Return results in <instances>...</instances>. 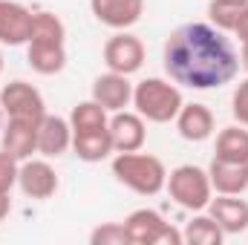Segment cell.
Returning a JSON list of instances; mask_svg holds the SVG:
<instances>
[{
	"label": "cell",
	"mask_w": 248,
	"mask_h": 245,
	"mask_svg": "<svg viewBox=\"0 0 248 245\" xmlns=\"http://www.w3.org/2000/svg\"><path fill=\"white\" fill-rule=\"evenodd\" d=\"M72 150L81 162H104L110 159V153H116L113 138H110V127H98V130H84V133H72Z\"/></svg>",
	"instance_id": "obj_19"
},
{
	"label": "cell",
	"mask_w": 248,
	"mask_h": 245,
	"mask_svg": "<svg viewBox=\"0 0 248 245\" xmlns=\"http://www.w3.org/2000/svg\"><path fill=\"white\" fill-rule=\"evenodd\" d=\"M17 187L29 199H49L58 193V173L49 165V159H23L17 170Z\"/></svg>",
	"instance_id": "obj_7"
},
{
	"label": "cell",
	"mask_w": 248,
	"mask_h": 245,
	"mask_svg": "<svg viewBox=\"0 0 248 245\" xmlns=\"http://www.w3.org/2000/svg\"><path fill=\"white\" fill-rule=\"evenodd\" d=\"M90 12L95 15L98 23L122 32L141 20L144 15V0H90Z\"/></svg>",
	"instance_id": "obj_12"
},
{
	"label": "cell",
	"mask_w": 248,
	"mask_h": 245,
	"mask_svg": "<svg viewBox=\"0 0 248 245\" xmlns=\"http://www.w3.org/2000/svg\"><path fill=\"white\" fill-rule=\"evenodd\" d=\"M185 98L179 84L165 78H144L133 87V107L136 113L150 124H170L176 122Z\"/></svg>",
	"instance_id": "obj_2"
},
{
	"label": "cell",
	"mask_w": 248,
	"mask_h": 245,
	"mask_svg": "<svg viewBox=\"0 0 248 245\" xmlns=\"http://www.w3.org/2000/svg\"><path fill=\"white\" fill-rule=\"evenodd\" d=\"M246 6L248 0H211L208 3V20L219 32H234V26H237Z\"/></svg>",
	"instance_id": "obj_23"
},
{
	"label": "cell",
	"mask_w": 248,
	"mask_h": 245,
	"mask_svg": "<svg viewBox=\"0 0 248 245\" xmlns=\"http://www.w3.org/2000/svg\"><path fill=\"white\" fill-rule=\"evenodd\" d=\"M182 240L190 243V245H222L225 231L217 225V219H214L211 214H202V211H199V214L185 225Z\"/></svg>",
	"instance_id": "obj_21"
},
{
	"label": "cell",
	"mask_w": 248,
	"mask_h": 245,
	"mask_svg": "<svg viewBox=\"0 0 248 245\" xmlns=\"http://www.w3.org/2000/svg\"><path fill=\"white\" fill-rule=\"evenodd\" d=\"M208 214L217 219V225L225 234H243V231H248V202L240 199V196L217 193L208 202Z\"/></svg>",
	"instance_id": "obj_15"
},
{
	"label": "cell",
	"mask_w": 248,
	"mask_h": 245,
	"mask_svg": "<svg viewBox=\"0 0 248 245\" xmlns=\"http://www.w3.org/2000/svg\"><path fill=\"white\" fill-rule=\"evenodd\" d=\"M107 110L98 104V101H81L72 107L69 113V124H72V133H84V130H98V127H107Z\"/></svg>",
	"instance_id": "obj_22"
},
{
	"label": "cell",
	"mask_w": 248,
	"mask_h": 245,
	"mask_svg": "<svg viewBox=\"0 0 248 245\" xmlns=\"http://www.w3.org/2000/svg\"><path fill=\"white\" fill-rule=\"evenodd\" d=\"M165 187H168L170 199L179 208L193 211V214L205 211L208 202L214 199V187H211V179H208V170H202L196 165H179V168H173L168 173Z\"/></svg>",
	"instance_id": "obj_4"
},
{
	"label": "cell",
	"mask_w": 248,
	"mask_h": 245,
	"mask_svg": "<svg viewBox=\"0 0 248 245\" xmlns=\"http://www.w3.org/2000/svg\"><path fill=\"white\" fill-rule=\"evenodd\" d=\"M3 119H6V113H3V107H0V130H3V124H6Z\"/></svg>",
	"instance_id": "obj_31"
},
{
	"label": "cell",
	"mask_w": 248,
	"mask_h": 245,
	"mask_svg": "<svg viewBox=\"0 0 248 245\" xmlns=\"http://www.w3.org/2000/svg\"><path fill=\"white\" fill-rule=\"evenodd\" d=\"M93 101H98L107 113H119L124 107L133 104V84H130V75L122 72H113L107 69L104 75H98L93 81Z\"/></svg>",
	"instance_id": "obj_11"
},
{
	"label": "cell",
	"mask_w": 248,
	"mask_h": 245,
	"mask_svg": "<svg viewBox=\"0 0 248 245\" xmlns=\"http://www.w3.org/2000/svg\"><path fill=\"white\" fill-rule=\"evenodd\" d=\"M214 159L237 162V165H248V127H243V124L222 127V130H219V136H217Z\"/></svg>",
	"instance_id": "obj_20"
},
{
	"label": "cell",
	"mask_w": 248,
	"mask_h": 245,
	"mask_svg": "<svg viewBox=\"0 0 248 245\" xmlns=\"http://www.w3.org/2000/svg\"><path fill=\"white\" fill-rule=\"evenodd\" d=\"M29 41H66V26L52 12H35V17H32V38Z\"/></svg>",
	"instance_id": "obj_24"
},
{
	"label": "cell",
	"mask_w": 248,
	"mask_h": 245,
	"mask_svg": "<svg viewBox=\"0 0 248 245\" xmlns=\"http://www.w3.org/2000/svg\"><path fill=\"white\" fill-rule=\"evenodd\" d=\"M32 17L35 12L17 0H0V44L3 46H23L32 38Z\"/></svg>",
	"instance_id": "obj_9"
},
{
	"label": "cell",
	"mask_w": 248,
	"mask_h": 245,
	"mask_svg": "<svg viewBox=\"0 0 248 245\" xmlns=\"http://www.w3.org/2000/svg\"><path fill=\"white\" fill-rule=\"evenodd\" d=\"M124 231L130 245H182V231H176L165 216L153 208H139L124 219Z\"/></svg>",
	"instance_id": "obj_5"
},
{
	"label": "cell",
	"mask_w": 248,
	"mask_h": 245,
	"mask_svg": "<svg viewBox=\"0 0 248 245\" xmlns=\"http://www.w3.org/2000/svg\"><path fill=\"white\" fill-rule=\"evenodd\" d=\"M240 66L248 72V44H243V52H240Z\"/></svg>",
	"instance_id": "obj_30"
},
{
	"label": "cell",
	"mask_w": 248,
	"mask_h": 245,
	"mask_svg": "<svg viewBox=\"0 0 248 245\" xmlns=\"http://www.w3.org/2000/svg\"><path fill=\"white\" fill-rule=\"evenodd\" d=\"M176 130L185 141H208L214 136V113L205 104H182L176 116Z\"/></svg>",
	"instance_id": "obj_17"
},
{
	"label": "cell",
	"mask_w": 248,
	"mask_h": 245,
	"mask_svg": "<svg viewBox=\"0 0 248 245\" xmlns=\"http://www.w3.org/2000/svg\"><path fill=\"white\" fill-rule=\"evenodd\" d=\"M0 107L6 119H23V122H41L46 116V104L38 87L26 81H9L0 90Z\"/></svg>",
	"instance_id": "obj_6"
},
{
	"label": "cell",
	"mask_w": 248,
	"mask_h": 245,
	"mask_svg": "<svg viewBox=\"0 0 248 245\" xmlns=\"http://www.w3.org/2000/svg\"><path fill=\"white\" fill-rule=\"evenodd\" d=\"M26 61L38 75H58L66 66V46L63 41H29Z\"/></svg>",
	"instance_id": "obj_18"
},
{
	"label": "cell",
	"mask_w": 248,
	"mask_h": 245,
	"mask_svg": "<svg viewBox=\"0 0 248 245\" xmlns=\"http://www.w3.org/2000/svg\"><path fill=\"white\" fill-rule=\"evenodd\" d=\"M104 63H107V69H113V72L133 75V72H139L141 63H144V44H141L136 35H130L127 29H122V32H116V35L104 44Z\"/></svg>",
	"instance_id": "obj_8"
},
{
	"label": "cell",
	"mask_w": 248,
	"mask_h": 245,
	"mask_svg": "<svg viewBox=\"0 0 248 245\" xmlns=\"http://www.w3.org/2000/svg\"><path fill=\"white\" fill-rule=\"evenodd\" d=\"M231 113H234L237 124L248 127V78L237 84V90H234V95H231Z\"/></svg>",
	"instance_id": "obj_27"
},
{
	"label": "cell",
	"mask_w": 248,
	"mask_h": 245,
	"mask_svg": "<svg viewBox=\"0 0 248 245\" xmlns=\"http://www.w3.org/2000/svg\"><path fill=\"white\" fill-rule=\"evenodd\" d=\"M208 179L214 193H228V196H243L248 190V165L237 162H222L214 159L208 165Z\"/></svg>",
	"instance_id": "obj_16"
},
{
	"label": "cell",
	"mask_w": 248,
	"mask_h": 245,
	"mask_svg": "<svg viewBox=\"0 0 248 245\" xmlns=\"http://www.w3.org/2000/svg\"><path fill=\"white\" fill-rule=\"evenodd\" d=\"M9 211H12V199H9V193H0V222L9 216Z\"/></svg>",
	"instance_id": "obj_29"
},
{
	"label": "cell",
	"mask_w": 248,
	"mask_h": 245,
	"mask_svg": "<svg viewBox=\"0 0 248 245\" xmlns=\"http://www.w3.org/2000/svg\"><path fill=\"white\" fill-rule=\"evenodd\" d=\"M17 170H20V162L12 153L0 150V193H12V187L17 184Z\"/></svg>",
	"instance_id": "obj_26"
},
{
	"label": "cell",
	"mask_w": 248,
	"mask_h": 245,
	"mask_svg": "<svg viewBox=\"0 0 248 245\" xmlns=\"http://www.w3.org/2000/svg\"><path fill=\"white\" fill-rule=\"evenodd\" d=\"M38 124L41 122H23V119H6L0 130V150L12 153L17 162L32 159L38 153Z\"/></svg>",
	"instance_id": "obj_13"
},
{
	"label": "cell",
	"mask_w": 248,
	"mask_h": 245,
	"mask_svg": "<svg viewBox=\"0 0 248 245\" xmlns=\"http://www.w3.org/2000/svg\"><path fill=\"white\" fill-rule=\"evenodd\" d=\"M72 147V124L61 116H44L38 124V153L44 159H58Z\"/></svg>",
	"instance_id": "obj_14"
},
{
	"label": "cell",
	"mask_w": 248,
	"mask_h": 245,
	"mask_svg": "<svg viewBox=\"0 0 248 245\" xmlns=\"http://www.w3.org/2000/svg\"><path fill=\"white\" fill-rule=\"evenodd\" d=\"M234 35L240 38V44H248V6L243 9L240 20H237V26H234Z\"/></svg>",
	"instance_id": "obj_28"
},
{
	"label": "cell",
	"mask_w": 248,
	"mask_h": 245,
	"mask_svg": "<svg viewBox=\"0 0 248 245\" xmlns=\"http://www.w3.org/2000/svg\"><path fill=\"white\" fill-rule=\"evenodd\" d=\"M113 176L139 196H156V193L165 190L168 168H165V162L159 156L133 150V153H116Z\"/></svg>",
	"instance_id": "obj_3"
},
{
	"label": "cell",
	"mask_w": 248,
	"mask_h": 245,
	"mask_svg": "<svg viewBox=\"0 0 248 245\" xmlns=\"http://www.w3.org/2000/svg\"><path fill=\"white\" fill-rule=\"evenodd\" d=\"M0 72H3V55H0Z\"/></svg>",
	"instance_id": "obj_32"
},
{
	"label": "cell",
	"mask_w": 248,
	"mask_h": 245,
	"mask_svg": "<svg viewBox=\"0 0 248 245\" xmlns=\"http://www.w3.org/2000/svg\"><path fill=\"white\" fill-rule=\"evenodd\" d=\"M90 243L93 245H130V240H127L124 222H104V225H98L90 234Z\"/></svg>",
	"instance_id": "obj_25"
},
{
	"label": "cell",
	"mask_w": 248,
	"mask_h": 245,
	"mask_svg": "<svg viewBox=\"0 0 248 245\" xmlns=\"http://www.w3.org/2000/svg\"><path fill=\"white\" fill-rule=\"evenodd\" d=\"M110 127V138H113V147L116 153H133V150H141L144 141H147V122L133 110H119L113 113V119L107 122Z\"/></svg>",
	"instance_id": "obj_10"
},
{
	"label": "cell",
	"mask_w": 248,
	"mask_h": 245,
	"mask_svg": "<svg viewBox=\"0 0 248 245\" xmlns=\"http://www.w3.org/2000/svg\"><path fill=\"white\" fill-rule=\"evenodd\" d=\"M165 72L173 84L187 90H219L240 72V55L234 44L211 23L176 26L162 49Z\"/></svg>",
	"instance_id": "obj_1"
}]
</instances>
